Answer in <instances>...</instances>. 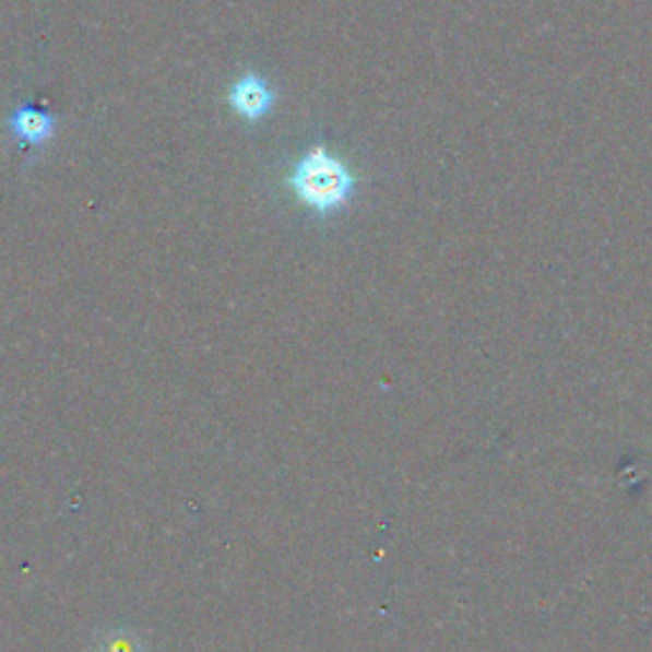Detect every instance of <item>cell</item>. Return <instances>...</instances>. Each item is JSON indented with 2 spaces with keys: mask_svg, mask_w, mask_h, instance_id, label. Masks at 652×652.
<instances>
[{
  "mask_svg": "<svg viewBox=\"0 0 652 652\" xmlns=\"http://www.w3.org/2000/svg\"><path fill=\"white\" fill-rule=\"evenodd\" d=\"M291 187L304 204L317 212H329L347 202L355 189V176L344 168L342 161L329 156L324 149H313L301 158L291 176Z\"/></svg>",
  "mask_w": 652,
  "mask_h": 652,
  "instance_id": "obj_1",
  "label": "cell"
},
{
  "mask_svg": "<svg viewBox=\"0 0 652 652\" xmlns=\"http://www.w3.org/2000/svg\"><path fill=\"white\" fill-rule=\"evenodd\" d=\"M229 105L235 107L242 118L258 120L271 110L273 105V92L268 87V82L258 74H245L233 84L229 90Z\"/></svg>",
  "mask_w": 652,
  "mask_h": 652,
  "instance_id": "obj_2",
  "label": "cell"
},
{
  "mask_svg": "<svg viewBox=\"0 0 652 652\" xmlns=\"http://www.w3.org/2000/svg\"><path fill=\"white\" fill-rule=\"evenodd\" d=\"M11 126H13V133L19 135L21 141L42 143L51 135L54 118L49 112L36 110V107H21V110H15Z\"/></svg>",
  "mask_w": 652,
  "mask_h": 652,
  "instance_id": "obj_3",
  "label": "cell"
}]
</instances>
